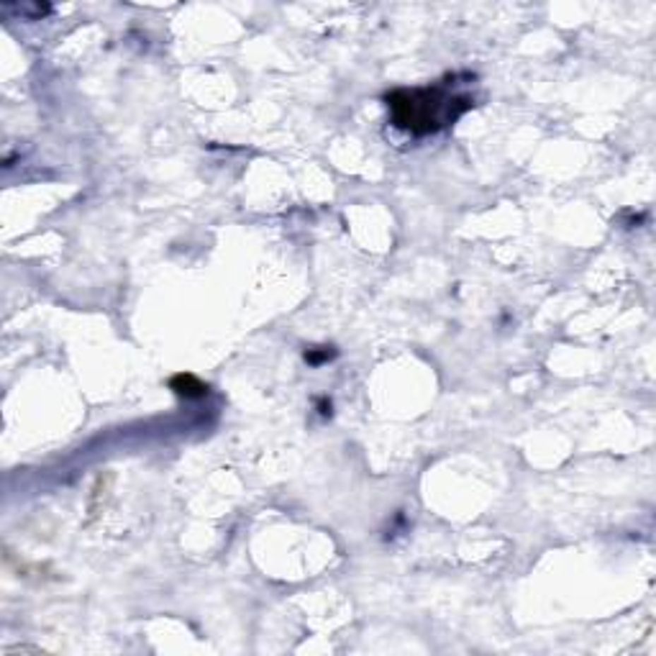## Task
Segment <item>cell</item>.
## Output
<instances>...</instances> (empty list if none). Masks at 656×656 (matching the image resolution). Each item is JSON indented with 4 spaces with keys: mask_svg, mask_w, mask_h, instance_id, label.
<instances>
[{
    "mask_svg": "<svg viewBox=\"0 0 656 656\" xmlns=\"http://www.w3.org/2000/svg\"><path fill=\"white\" fill-rule=\"evenodd\" d=\"M390 124L410 136H429L454 126L470 111L472 97L451 93L446 83L431 88H400L385 97Z\"/></svg>",
    "mask_w": 656,
    "mask_h": 656,
    "instance_id": "cell-1",
    "label": "cell"
},
{
    "mask_svg": "<svg viewBox=\"0 0 656 656\" xmlns=\"http://www.w3.org/2000/svg\"><path fill=\"white\" fill-rule=\"evenodd\" d=\"M331 407H333L331 400H321V402H318V410H321V415H323V418H326V415H331Z\"/></svg>",
    "mask_w": 656,
    "mask_h": 656,
    "instance_id": "cell-4",
    "label": "cell"
},
{
    "mask_svg": "<svg viewBox=\"0 0 656 656\" xmlns=\"http://www.w3.org/2000/svg\"><path fill=\"white\" fill-rule=\"evenodd\" d=\"M169 387H172V390L180 395V398H185V400H195V398H203V395H208V385H205V382L198 380V377H195V374H190V372L174 374L172 380H169Z\"/></svg>",
    "mask_w": 656,
    "mask_h": 656,
    "instance_id": "cell-2",
    "label": "cell"
},
{
    "mask_svg": "<svg viewBox=\"0 0 656 656\" xmlns=\"http://www.w3.org/2000/svg\"><path fill=\"white\" fill-rule=\"evenodd\" d=\"M303 357H305V362H308L311 366H321V364L331 362L333 357H336V349H333V346H311V349H308Z\"/></svg>",
    "mask_w": 656,
    "mask_h": 656,
    "instance_id": "cell-3",
    "label": "cell"
}]
</instances>
